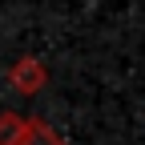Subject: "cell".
Masks as SVG:
<instances>
[{"label": "cell", "mask_w": 145, "mask_h": 145, "mask_svg": "<svg viewBox=\"0 0 145 145\" xmlns=\"http://www.w3.org/2000/svg\"><path fill=\"white\" fill-rule=\"evenodd\" d=\"M8 77H12V85H16V93L32 97V93H40V89H44L48 72H44V65L36 61V57H24V61H16V65H12Z\"/></svg>", "instance_id": "obj_1"}, {"label": "cell", "mask_w": 145, "mask_h": 145, "mask_svg": "<svg viewBox=\"0 0 145 145\" xmlns=\"http://www.w3.org/2000/svg\"><path fill=\"white\" fill-rule=\"evenodd\" d=\"M12 145H65V137L52 129L48 121H40V117H24L20 137H16Z\"/></svg>", "instance_id": "obj_2"}, {"label": "cell", "mask_w": 145, "mask_h": 145, "mask_svg": "<svg viewBox=\"0 0 145 145\" xmlns=\"http://www.w3.org/2000/svg\"><path fill=\"white\" fill-rule=\"evenodd\" d=\"M20 125H24L20 113H0V145H12L20 137Z\"/></svg>", "instance_id": "obj_3"}]
</instances>
